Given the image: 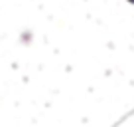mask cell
<instances>
[{
    "mask_svg": "<svg viewBox=\"0 0 134 127\" xmlns=\"http://www.w3.org/2000/svg\"><path fill=\"white\" fill-rule=\"evenodd\" d=\"M128 2H130V4H134V0H128Z\"/></svg>",
    "mask_w": 134,
    "mask_h": 127,
    "instance_id": "obj_1",
    "label": "cell"
}]
</instances>
